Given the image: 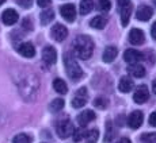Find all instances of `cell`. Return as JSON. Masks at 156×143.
Listing matches in <instances>:
<instances>
[{
    "label": "cell",
    "mask_w": 156,
    "mask_h": 143,
    "mask_svg": "<svg viewBox=\"0 0 156 143\" xmlns=\"http://www.w3.org/2000/svg\"><path fill=\"white\" fill-rule=\"evenodd\" d=\"M94 52V42L88 35H79L73 41V53L77 58L88 59Z\"/></svg>",
    "instance_id": "6da1fadb"
},
{
    "label": "cell",
    "mask_w": 156,
    "mask_h": 143,
    "mask_svg": "<svg viewBox=\"0 0 156 143\" xmlns=\"http://www.w3.org/2000/svg\"><path fill=\"white\" fill-rule=\"evenodd\" d=\"M64 65H65V70L67 74L71 77L72 80H79L83 77V70L80 68V65L76 62L73 54L72 53H65L64 54Z\"/></svg>",
    "instance_id": "7a4b0ae2"
},
{
    "label": "cell",
    "mask_w": 156,
    "mask_h": 143,
    "mask_svg": "<svg viewBox=\"0 0 156 143\" xmlns=\"http://www.w3.org/2000/svg\"><path fill=\"white\" fill-rule=\"evenodd\" d=\"M73 126H72V121L68 118H64L61 120L57 121L56 124V131H57V135L60 138L65 139V138H69V136L73 134Z\"/></svg>",
    "instance_id": "3957f363"
},
{
    "label": "cell",
    "mask_w": 156,
    "mask_h": 143,
    "mask_svg": "<svg viewBox=\"0 0 156 143\" xmlns=\"http://www.w3.org/2000/svg\"><path fill=\"white\" fill-rule=\"evenodd\" d=\"M119 5V14H121V23L122 26H128L129 19H130V14H132V3L130 0H117Z\"/></svg>",
    "instance_id": "277c9868"
},
{
    "label": "cell",
    "mask_w": 156,
    "mask_h": 143,
    "mask_svg": "<svg viewBox=\"0 0 156 143\" xmlns=\"http://www.w3.org/2000/svg\"><path fill=\"white\" fill-rule=\"evenodd\" d=\"M87 100H88V93H87V88H80L76 91L75 96L72 97V107L73 108H82L87 104Z\"/></svg>",
    "instance_id": "5b68a950"
},
{
    "label": "cell",
    "mask_w": 156,
    "mask_h": 143,
    "mask_svg": "<svg viewBox=\"0 0 156 143\" xmlns=\"http://www.w3.org/2000/svg\"><path fill=\"white\" fill-rule=\"evenodd\" d=\"M144 58L143 53L141 52H137V50H133V49H128L126 52L124 53V59L130 65H136L139 64L140 61Z\"/></svg>",
    "instance_id": "8992f818"
},
{
    "label": "cell",
    "mask_w": 156,
    "mask_h": 143,
    "mask_svg": "<svg viewBox=\"0 0 156 143\" xmlns=\"http://www.w3.org/2000/svg\"><path fill=\"white\" fill-rule=\"evenodd\" d=\"M148 99H149L148 86H147V85H140L139 88H137V91L134 92V95H133L134 103H137V104H144Z\"/></svg>",
    "instance_id": "52a82bcc"
},
{
    "label": "cell",
    "mask_w": 156,
    "mask_h": 143,
    "mask_svg": "<svg viewBox=\"0 0 156 143\" xmlns=\"http://www.w3.org/2000/svg\"><path fill=\"white\" fill-rule=\"evenodd\" d=\"M67 35H68V30L65 26L57 23V25H55L52 27V37L57 42H62V41L67 38Z\"/></svg>",
    "instance_id": "ba28073f"
},
{
    "label": "cell",
    "mask_w": 156,
    "mask_h": 143,
    "mask_svg": "<svg viewBox=\"0 0 156 143\" xmlns=\"http://www.w3.org/2000/svg\"><path fill=\"white\" fill-rule=\"evenodd\" d=\"M60 14L67 22H73L76 18V8L73 4H64L60 8Z\"/></svg>",
    "instance_id": "9c48e42d"
},
{
    "label": "cell",
    "mask_w": 156,
    "mask_h": 143,
    "mask_svg": "<svg viewBox=\"0 0 156 143\" xmlns=\"http://www.w3.org/2000/svg\"><path fill=\"white\" fill-rule=\"evenodd\" d=\"M143 120H144V115L141 111H133L130 114V116L128 118V124L130 128L136 130L139 128L140 126L143 124Z\"/></svg>",
    "instance_id": "30bf717a"
},
{
    "label": "cell",
    "mask_w": 156,
    "mask_h": 143,
    "mask_svg": "<svg viewBox=\"0 0 156 143\" xmlns=\"http://www.w3.org/2000/svg\"><path fill=\"white\" fill-rule=\"evenodd\" d=\"M42 59L46 65H53L57 61V53L53 46H46L42 52Z\"/></svg>",
    "instance_id": "8fae6325"
},
{
    "label": "cell",
    "mask_w": 156,
    "mask_h": 143,
    "mask_svg": "<svg viewBox=\"0 0 156 143\" xmlns=\"http://www.w3.org/2000/svg\"><path fill=\"white\" fill-rule=\"evenodd\" d=\"M18 19H19L18 12L15 10H12V8H7V10L2 14V20L4 22V25H7V26L15 25V23L18 22Z\"/></svg>",
    "instance_id": "7c38bea8"
},
{
    "label": "cell",
    "mask_w": 156,
    "mask_h": 143,
    "mask_svg": "<svg viewBox=\"0 0 156 143\" xmlns=\"http://www.w3.org/2000/svg\"><path fill=\"white\" fill-rule=\"evenodd\" d=\"M152 15H154V11H152V8L148 7V5H141V7H139L136 11V18L139 20H141V22L149 20L152 18Z\"/></svg>",
    "instance_id": "4fadbf2b"
},
{
    "label": "cell",
    "mask_w": 156,
    "mask_h": 143,
    "mask_svg": "<svg viewBox=\"0 0 156 143\" xmlns=\"http://www.w3.org/2000/svg\"><path fill=\"white\" fill-rule=\"evenodd\" d=\"M94 119H95L94 112H92L91 109H84L83 112H80V114L77 115V123H79L82 127H84L88 123H91Z\"/></svg>",
    "instance_id": "5bb4252c"
},
{
    "label": "cell",
    "mask_w": 156,
    "mask_h": 143,
    "mask_svg": "<svg viewBox=\"0 0 156 143\" xmlns=\"http://www.w3.org/2000/svg\"><path fill=\"white\" fill-rule=\"evenodd\" d=\"M18 52H19L20 55H23V57H26V58H33L35 55L34 46H33L31 43H29V42L20 43L19 46H18Z\"/></svg>",
    "instance_id": "9a60e30c"
},
{
    "label": "cell",
    "mask_w": 156,
    "mask_h": 143,
    "mask_svg": "<svg viewBox=\"0 0 156 143\" xmlns=\"http://www.w3.org/2000/svg\"><path fill=\"white\" fill-rule=\"evenodd\" d=\"M145 41V35L140 28H133L129 34V42L132 45H143Z\"/></svg>",
    "instance_id": "2e32d148"
},
{
    "label": "cell",
    "mask_w": 156,
    "mask_h": 143,
    "mask_svg": "<svg viewBox=\"0 0 156 143\" xmlns=\"http://www.w3.org/2000/svg\"><path fill=\"white\" fill-rule=\"evenodd\" d=\"M133 80L130 78V77H128V76H125V77H122L121 80H119V84H118V89L121 92H124V93H128V92H130L132 89H133Z\"/></svg>",
    "instance_id": "e0dca14e"
},
{
    "label": "cell",
    "mask_w": 156,
    "mask_h": 143,
    "mask_svg": "<svg viewBox=\"0 0 156 143\" xmlns=\"http://www.w3.org/2000/svg\"><path fill=\"white\" fill-rule=\"evenodd\" d=\"M117 57V49L114 46H109L105 49L103 52V55H102V58H103L105 62H107V64H110V62H113L114 59Z\"/></svg>",
    "instance_id": "ac0fdd59"
},
{
    "label": "cell",
    "mask_w": 156,
    "mask_h": 143,
    "mask_svg": "<svg viewBox=\"0 0 156 143\" xmlns=\"http://www.w3.org/2000/svg\"><path fill=\"white\" fill-rule=\"evenodd\" d=\"M129 73H130L133 77H136V78H141V77L145 76V69L139 64L130 65V68H129Z\"/></svg>",
    "instance_id": "d6986e66"
},
{
    "label": "cell",
    "mask_w": 156,
    "mask_h": 143,
    "mask_svg": "<svg viewBox=\"0 0 156 143\" xmlns=\"http://www.w3.org/2000/svg\"><path fill=\"white\" fill-rule=\"evenodd\" d=\"M53 88H55V91L60 95H65L68 92L67 84H65V81L61 78H56L55 81H53Z\"/></svg>",
    "instance_id": "ffe728a7"
},
{
    "label": "cell",
    "mask_w": 156,
    "mask_h": 143,
    "mask_svg": "<svg viewBox=\"0 0 156 143\" xmlns=\"http://www.w3.org/2000/svg\"><path fill=\"white\" fill-rule=\"evenodd\" d=\"M64 105H65V101L62 100L61 97H58V99H55L52 103H50L49 108L53 114H57V112H60L62 108H64Z\"/></svg>",
    "instance_id": "44dd1931"
},
{
    "label": "cell",
    "mask_w": 156,
    "mask_h": 143,
    "mask_svg": "<svg viewBox=\"0 0 156 143\" xmlns=\"http://www.w3.org/2000/svg\"><path fill=\"white\" fill-rule=\"evenodd\" d=\"M94 8V2L92 0H82L80 2V14L82 15H87L90 14Z\"/></svg>",
    "instance_id": "7402d4cb"
},
{
    "label": "cell",
    "mask_w": 156,
    "mask_h": 143,
    "mask_svg": "<svg viewBox=\"0 0 156 143\" xmlns=\"http://www.w3.org/2000/svg\"><path fill=\"white\" fill-rule=\"evenodd\" d=\"M90 26L97 30H102L106 26V19H105L103 16H95L94 19L90 20Z\"/></svg>",
    "instance_id": "603a6c76"
},
{
    "label": "cell",
    "mask_w": 156,
    "mask_h": 143,
    "mask_svg": "<svg viewBox=\"0 0 156 143\" xmlns=\"http://www.w3.org/2000/svg\"><path fill=\"white\" fill-rule=\"evenodd\" d=\"M98 136H99V131L94 128V130L87 131L86 135H84V138L87 139V143H97Z\"/></svg>",
    "instance_id": "cb8c5ba5"
},
{
    "label": "cell",
    "mask_w": 156,
    "mask_h": 143,
    "mask_svg": "<svg viewBox=\"0 0 156 143\" xmlns=\"http://www.w3.org/2000/svg\"><path fill=\"white\" fill-rule=\"evenodd\" d=\"M53 18H55V12H53L52 10H45L44 12L41 14V22H42V25H48Z\"/></svg>",
    "instance_id": "d4e9b609"
},
{
    "label": "cell",
    "mask_w": 156,
    "mask_h": 143,
    "mask_svg": "<svg viewBox=\"0 0 156 143\" xmlns=\"http://www.w3.org/2000/svg\"><path fill=\"white\" fill-rule=\"evenodd\" d=\"M12 143H31V138L27 135V134H19L14 138Z\"/></svg>",
    "instance_id": "484cf974"
},
{
    "label": "cell",
    "mask_w": 156,
    "mask_h": 143,
    "mask_svg": "<svg viewBox=\"0 0 156 143\" xmlns=\"http://www.w3.org/2000/svg\"><path fill=\"white\" fill-rule=\"evenodd\" d=\"M141 142L143 143H156V132L143 134L141 135Z\"/></svg>",
    "instance_id": "4316f807"
},
{
    "label": "cell",
    "mask_w": 156,
    "mask_h": 143,
    "mask_svg": "<svg viewBox=\"0 0 156 143\" xmlns=\"http://www.w3.org/2000/svg\"><path fill=\"white\" fill-rule=\"evenodd\" d=\"M110 7H112L110 0H98V8L101 11H109Z\"/></svg>",
    "instance_id": "83f0119b"
},
{
    "label": "cell",
    "mask_w": 156,
    "mask_h": 143,
    "mask_svg": "<svg viewBox=\"0 0 156 143\" xmlns=\"http://www.w3.org/2000/svg\"><path fill=\"white\" fill-rule=\"evenodd\" d=\"M73 141L75 142H80L83 139V136L86 135V132H84V130L83 128H77V130H73Z\"/></svg>",
    "instance_id": "f1b7e54d"
},
{
    "label": "cell",
    "mask_w": 156,
    "mask_h": 143,
    "mask_svg": "<svg viewBox=\"0 0 156 143\" xmlns=\"http://www.w3.org/2000/svg\"><path fill=\"white\" fill-rule=\"evenodd\" d=\"M94 103H95V105H97L98 108H101V109H103V108H106L107 107V100L105 99V97H98Z\"/></svg>",
    "instance_id": "f546056e"
},
{
    "label": "cell",
    "mask_w": 156,
    "mask_h": 143,
    "mask_svg": "<svg viewBox=\"0 0 156 143\" xmlns=\"http://www.w3.org/2000/svg\"><path fill=\"white\" fill-rule=\"evenodd\" d=\"M106 128H107V135H106V142H110L112 141V138H113V124H112V121H107L106 123Z\"/></svg>",
    "instance_id": "4dcf8cb0"
},
{
    "label": "cell",
    "mask_w": 156,
    "mask_h": 143,
    "mask_svg": "<svg viewBox=\"0 0 156 143\" xmlns=\"http://www.w3.org/2000/svg\"><path fill=\"white\" fill-rule=\"evenodd\" d=\"M15 2H16L18 4L20 5V7H23V8H29L30 5H31L33 0H15Z\"/></svg>",
    "instance_id": "1f68e13d"
},
{
    "label": "cell",
    "mask_w": 156,
    "mask_h": 143,
    "mask_svg": "<svg viewBox=\"0 0 156 143\" xmlns=\"http://www.w3.org/2000/svg\"><path fill=\"white\" fill-rule=\"evenodd\" d=\"M50 3H52V0H37V4L42 8H46Z\"/></svg>",
    "instance_id": "d6a6232c"
},
{
    "label": "cell",
    "mask_w": 156,
    "mask_h": 143,
    "mask_svg": "<svg viewBox=\"0 0 156 143\" xmlns=\"http://www.w3.org/2000/svg\"><path fill=\"white\" fill-rule=\"evenodd\" d=\"M149 124H151V126H154V127H156V111L152 112L151 116H149Z\"/></svg>",
    "instance_id": "836d02e7"
},
{
    "label": "cell",
    "mask_w": 156,
    "mask_h": 143,
    "mask_svg": "<svg viewBox=\"0 0 156 143\" xmlns=\"http://www.w3.org/2000/svg\"><path fill=\"white\" fill-rule=\"evenodd\" d=\"M151 34H152V38L156 39V22L154 23V26H152V28H151Z\"/></svg>",
    "instance_id": "e575fe53"
},
{
    "label": "cell",
    "mask_w": 156,
    "mask_h": 143,
    "mask_svg": "<svg viewBox=\"0 0 156 143\" xmlns=\"http://www.w3.org/2000/svg\"><path fill=\"white\" fill-rule=\"evenodd\" d=\"M118 143H132V142H130V139H128V138H122V139H119Z\"/></svg>",
    "instance_id": "d590c367"
},
{
    "label": "cell",
    "mask_w": 156,
    "mask_h": 143,
    "mask_svg": "<svg viewBox=\"0 0 156 143\" xmlns=\"http://www.w3.org/2000/svg\"><path fill=\"white\" fill-rule=\"evenodd\" d=\"M152 91H154V93L156 95V78L154 80V82H152Z\"/></svg>",
    "instance_id": "8d00e7d4"
},
{
    "label": "cell",
    "mask_w": 156,
    "mask_h": 143,
    "mask_svg": "<svg viewBox=\"0 0 156 143\" xmlns=\"http://www.w3.org/2000/svg\"><path fill=\"white\" fill-rule=\"evenodd\" d=\"M4 2H5V0H0V5H2L3 3H4Z\"/></svg>",
    "instance_id": "74e56055"
},
{
    "label": "cell",
    "mask_w": 156,
    "mask_h": 143,
    "mask_svg": "<svg viewBox=\"0 0 156 143\" xmlns=\"http://www.w3.org/2000/svg\"><path fill=\"white\" fill-rule=\"evenodd\" d=\"M155 4H156V0H155Z\"/></svg>",
    "instance_id": "f35d334b"
}]
</instances>
